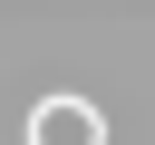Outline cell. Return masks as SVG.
Wrapping results in <instances>:
<instances>
[{
    "instance_id": "1",
    "label": "cell",
    "mask_w": 155,
    "mask_h": 145,
    "mask_svg": "<svg viewBox=\"0 0 155 145\" xmlns=\"http://www.w3.org/2000/svg\"><path fill=\"white\" fill-rule=\"evenodd\" d=\"M29 145H107V116L87 97H39L29 106Z\"/></svg>"
}]
</instances>
